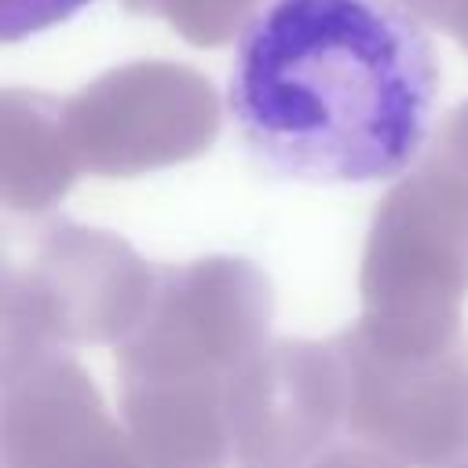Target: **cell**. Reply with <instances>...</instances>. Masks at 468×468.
Wrapping results in <instances>:
<instances>
[{"instance_id": "cell-1", "label": "cell", "mask_w": 468, "mask_h": 468, "mask_svg": "<svg viewBox=\"0 0 468 468\" xmlns=\"http://www.w3.org/2000/svg\"><path fill=\"white\" fill-rule=\"evenodd\" d=\"M439 62L399 0H267L227 84L249 154L303 183H377L424 150Z\"/></svg>"}, {"instance_id": "cell-2", "label": "cell", "mask_w": 468, "mask_h": 468, "mask_svg": "<svg viewBox=\"0 0 468 468\" xmlns=\"http://www.w3.org/2000/svg\"><path fill=\"white\" fill-rule=\"evenodd\" d=\"M271 282L249 260L154 267L146 307L117 344L121 420L143 468H230L234 388L271 344Z\"/></svg>"}, {"instance_id": "cell-3", "label": "cell", "mask_w": 468, "mask_h": 468, "mask_svg": "<svg viewBox=\"0 0 468 468\" xmlns=\"http://www.w3.org/2000/svg\"><path fill=\"white\" fill-rule=\"evenodd\" d=\"M154 263L110 230L48 219L7 241L0 285V362L121 344L150 296Z\"/></svg>"}, {"instance_id": "cell-4", "label": "cell", "mask_w": 468, "mask_h": 468, "mask_svg": "<svg viewBox=\"0 0 468 468\" xmlns=\"http://www.w3.org/2000/svg\"><path fill=\"white\" fill-rule=\"evenodd\" d=\"M355 329L388 351H439L468 296V183L420 172L377 208L362 252Z\"/></svg>"}, {"instance_id": "cell-5", "label": "cell", "mask_w": 468, "mask_h": 468, "mask_svg": "<svg viewBox=\"0 0 468 468\" xmlns=\"http://www.w3.org/2000/svg\"><path fill=\"white\" fill-rule=\"evenodd\" d=\"M344 366V431L406 468L468 453V336L439 351H388L355 325L329 336Z\"/></svg>"}, {"instance_id": "cell-6", "label": "cell", "mask_w": 468, "mask_h": 468, "mask_svg": "<svg viewBox=\"0 0 468 468\" xmlns=\"http://www.w3.org/2000/svg\"><path fill=\"white\" fill-rule=\"evenodd\" d=\"M344 431V366L333 340H271L230 402V468H307Z\"/></svg>"}, {"instance_id": "cell-7", "label": "cell", "mask_w": 468, "mask_h": 468, "mask_svg": "<svg viewBox=\"0 0 468 468\" xmlns=\"http://www.w3.org/2000/svg\"><path fill=\"white\" fill-rule=\"evenodd\" d=\"M0 468H143L73 351L0 362Z\"/></svg>"}, {"instance_id": "cell-8", "label": "cell", "mask_w": 468, "mask_h": 468, "mask_svg": "<svg viewBox=\"0 0 468 468\" xmlns=\"http://www.w3.org/2000/svg\"><path fill=\"white\" fill-rule=\"evenodd\" d=\"M88 4L91 0H0V40L15 44L22 37H33V33L77 15Z\"/></svg>"}, {"instance_id": "cell-9", "label": "cell", "mask_w": 468, "mask_h": 468, "mask_svg": "<svg viewBox=\"0 0 468 468\" xmlns=\"http://www.w3.org/2000/svg\"><path fill=\"white\" fill-rule=\"evenodd\" d=\"M307 468H406V464L395 461L391 453L369 446V442L340 439V442H333L325 453H318Z\"/></svg>"}, {"instance_id": "cell-10", "label": "cell", "mask_w": 468, "mask_h": 468, "mask_svg": "<svg viewBox=\"0 0 468 468\" xmlns=\"http://www.w3.org/2000/svg\"><path fill=\"white\" fill-rule=\"evenodd\" d=\"M446 468H468V453H464L461 461H453V464H446Z\"/></svg>"}]
</instances>
